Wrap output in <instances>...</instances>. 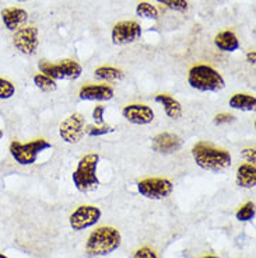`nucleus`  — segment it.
<instances>
[{"instance_id":"f257e3e1","label":"nucleus","mask_w":256,"mask_h":258,"mask_svg":"<svg viewBox=\"0 0 256 258\" xmlns=\"http://www.w3.org/2000/svg\"><path fill=\"white\" fill-rule=\"evenodd\" d=\"M192 157L199 167L211 173H223L232 164L230 152L217 148L210 142L195 143L192 148Z\"/></svg>"},{"instance_id":"f03ea898","label":"nucleus","mask_w":256,"mask_h":258,"mask_svg":"<svg viewBox=\"0 0 256 258\" xmlns=\"http://www.w3.org/2000/svg\"><path fill=\"white\" fill-rule=\"evenodd\" d=\"M122 236L118 229L101 226L91 233L86 243V252L90 257H104L121 247Z\"/></svg>"},{"instance_id":"7ed1b4c3","label":"nucleus","mask_w":256,"mask_h":258,"mask_svg":"<svg viewBox=\"0 0 256 258\" xmlns=\"http://www.w3.org/2000/svg\"><path fill=\"white\" fill-rule=\"evenodd\" d=\"M100 163V155L89 153L83 156L77 163L76 170L71 174L73 185L78 192H94L100 187V178L97 174V168Z\"/></svg>"},{"instance_id":"20e7f679","label":"nucleus","mask_w":256,"mask_h":258,"mask_svg":"<svg viewBox=\"0 0 256 258\" xmlns=\"http://www.w3.org/2000/svg\"><path fill=\"white\" fill-rule=\"evenodd\" d=\"M188 83L199 91L217 93L225 87L224 78L209 64H195L188 72Z\"/></svg>"},{"instance_id":"39448f33","label":"nucleus","mask_w":256,"mask_h":258,"mask_svg":"<svg viewBox=\"0 0 256 258\" xmlns=\"http://www.w3.org/2000/svg\"><path fill=\"white\" fill-rule=\"evenodd\" d=\"M52 149V143L48 142L46 139H34L31 142L23 143L20 141H13L10 143V155L14 159L16 163H19L20 166H31L34 164L38 156Z\"/></svg>"},{"instance_id":"423d86ee","label":"nucleus","mask_w":256,"mask_h":258,"mask_svg":"<svg viewBox=\"0 0 256 258\" xmlns=\"http://www.w3.org/2000/svg\"><path fill=\"white\" fill-rule=\"evenodd\" d=\"M38 69L42 75L56 80H77L83 73L81 64L73 59H63L58 63H52L48 60H41Z\"/></svg>"},{"instance_id":"0eeeda50","label":"nucleus","mask_w":256,"mask_h":258,"mask_svg":"<svg viewBox=\"0 0 256 258\" xmlns=\"http://www.w3.org/2000/svg\"><path fill=\"white\" fill-rule=\"evenodd\" d=\"M174 185L171 181L164 177H148L137 182V191L147 200H165L173 192Z\"/></svg>"},{"instance_id":"6e6552de","label":"nucleus","mask_w":256,"mask_h":258,"mask_svg":"<svg viewBox=\"0 0 256 258\" xmlns=\"http://www.w3.org/2000/svg\"><path fill=\"white\" fill-rule=\"evenodd\" d=\"M13 45L23 55L27 56L35 55L39 45L38 28H35L34 26L20 27L13 34Z\"/></svg>"},{"instance_id":"1a4fd4ad","label":"nucleus","mask_w":256,"mask_h":258,"mask_svg":"<svg viewBox=\"0 0 256 258\" xmlns=\"http://www.w3.org/2000/svg\"><path fill=\"white\" fill-rule=\"evenodd\" d=\"M84 129H86V119L81 114L74 112L69 115L64 121H62L59 126V136L62 141L69 145H76L84 136Z\"/></svg>"},{"instance_id":"9d476101","label":"nucleus","mask_w":256,"mask_h":258,"mask_svg":"<svg viewBox=\"0 0 256 258\" xmlns=\"http://www.w3.org/2000/svg\"><path fill=\"white\" fill-rule=\"evenodd\" d=\"M101 219L100 208L94 205H81L70 215V227L74 232H83L89 227L97 225Z\"/></svg>"},{"instance_id":"9b49d317","label":"nucleus","mask_w":256,"mask_h":258,"mask_svg":"<svg viewBox=\"0 0 256 258\" xmlns=\"http://www.w3.org/2000/svg\"><path fill=\"white\" fill-rule=\"evenodd\" d=\"M141 26L137 21H121L114 26L111 38L114 45H128L141 37Z\"/></svg>"},{"instance_id":"f8f14e48","label":"nucleus","mask_w":256,"mask_h":258,"mask_svg":"<svg viewBox=\"0 0 256 258\" xmlns=\"http://www.w3.org/2000/svg\"><path fill=\"white\" fill-rule=\"evenodd\" d=\"M122 115L133 125H148L154 121V111L146 104H128L123 107Z\"/></svg>"},{"instance_id":"ddd939ff","label":"nucleus","mask_w":256,"mask_h":258,"mask_svg":"<svg viewBox=\"0 0 256 258\" xmlns=\"http://www.w3.org/2000/svg\"><path fill=\"white\" fill-rule=\"evenodd\" d=\"M182 139L175 134H169V132H161L158 135L153 138L151 142V148L154 152L161 153V155H173L177 153L182 149Z\"/></svg>"},{"instance_id":"4468645a","label":"nucleus","mask_w":256,"mask_h":258,"mask_svg":"<svg viewBox=\"0 0 256 258\" xmlns=\"http://www.w3.org/2000/svg\"><path fill=\"white\" fill-rule=\"evenodd\" d=\"M115 96L114 89L108 84H86L78 91L83 101H109Z\"/></svg>"},{"instance_id":"2eb2a0df","label":"nucleus","mask_w":256,"mask_h":258,"mask_svg":"<svg viewBox=\"0 0 256 258\" xmlns=\"http://www.w3.org/2000/svg\"><path fill=\"white\" fill-rule=\"evenodd\" d=\"M28 13L20 7H7L2 10V20L9 31H16L26 24Z\"/></svg>"},{"instance_id":"dca6fc26","label":"nucleus","mask_w":256,"mask_h":258,"mask_svg":"<svg viewBox=\"0 0 256 258\" xmlns=\"http://www.w3.org/2000/svg\"><path fill=\"white\" fill-rule=\"evenodd\" d=\"M235 182L239 188H253L256 184V166L250 163L241 164L237 168V174H235Z\"/></svg>"},{"instance_id":"f3484780","label":"nucleus","mask_w":256,"mask_h":258,"mask_svg":"<svg viewBox=\"0 0 256 258\" xmlns=\"http://www.w3.org/2000/svg\"><path fill=\"white\" fill-rule=\"evenodd\" d=\"M214 45L221 52H235L239 49V41L234 32L230 30H224V31L218 32L214 37Z\"/></svg>"},{"instance_id":"a211bd4d","label":"nucleus","mask_w":256,"mask_h":258,"mask_svg":"<svg viewBox=\"0 0 256 258\" xmlns=\"http://www.w3.org/2000/svg\"><path fill=\"white\" fill-rule=\"evenodd\" d=\"M154 101L162 105V108L165 111L168 118L180 119L181 116H182V105L174 97L168 96V94H157V96L154 97Z\"/></svg>"},{"instance_id":"6ab92c4d","label":"nucleus","mask_w":256,"mask_h":258,"mask_svg":"<svg viewBox=\"0 0 256 258\" xmlns=\"http://www.w3.org/2000/svg\"><path fill=\"white\" fill-rule=\"evenodd\" d=\"M231 108L239 111H255L256 107V98L255 96L245 94V93H237L234 96H231L230 101Z\"/></svg>"},{"instance_id":"aec40b11","label":"nucleus","mask_w":256,"mask_h":258,"mask_svg":"<svg viewBox=\"0 0 256 258\" xmlns=\"http://www.w3.org/2000/svg\"><path fill=\"white\" fill-rule=\"evenodd\" d=\"M94 76L103 82H119L125 79V73L114 66H100L94 71Z\"/></svg>"},{"instance_id":"412c9836","label":"nucleus","mask_w":256,"mask_h":258,"mask_svg":"<svg viewBox=\"0 0 256 258\" xmlns=\"http://www.w3.org/2000/svg\"><path fill=\"white\" fill-rule=\"evenodd\" d=\"M34 84L38 87L39 90L44 91V93H52L58 89V84L53 79L48 78L46 75H42V73H38L34 76Z\"/></svg>"},{"instance_id":"4be33fe9","label":"nucleus","mask_w":256,"mask_h":258,"mask_svg":"<svg viewBox=\"0 0 256 258\" xmlns=\"http://www.w3.org/2000/svg\"><path fill=\"white\" fill-rule=\"evenodd\" d=\"M136 14L141 17V19L147 20H157L158 19V9L153 6L151 3L147 2H140L137 7H136Z\"/></svg>"},{"instance_id":"5701e85b","label":"nucleus","mask_w":256,"mask_h":258,"mask_svg":"<svg viewBox=\"0 0 256 258\" xmlns=\"http://www.w3.org/2000/svg\"><path fill=\"white\" fill-rule=\"evenodd\" d=\"M235 218L239 222H249L255 218V202H246L235 213Z\"/></svg>"},{"instance_id":"b1692460","label":"nucleus","mask_w":256,"mask_h":258,"mask_svg":"<svg viewBox=\"0 0 256 258\" xmlns=\"http://www.w3.org/2000/svg\"><path fill=\"white\" fill-rule=\"evenodd\" d=\"M84 132L91 138H97V136H104L115 132V128L111 125H87Z\"/></svg>"},{"instance_id":"393cba45","label":"nucleus","mask_w":256,"mask_h":258,"mask_svg":"<svg viewBox=\"0 0 256 258\" xmlns=\"http://www.w3.org/2000/svg\"><path fill=\"white\" fill-rule=\"evenodd\" d=\"M157 3L171 9L174 12H180V13H185L189 9L186 0H157Z\"/></svg>"},{"instance_id":"a878e982","label":"nucleus","mask_w":256,"mask_h":258,"mask_svg":"<svg viewBox=\"0 0 256 258\" xmlns=\"http://www.w3.org/2000/svg\"><path fill=\"white\" fill-rule=\"evenodd\" d=\"M16 93V87L14 84L7 80V79L0 78V100H9L12 98Z\"/></svg>"},{"instance_id":"bb28decb","label":"nucleus","mask_w":256,"mask_h":258,"mask_svg":"<svg viewBox=\"0 0 256 258\" xmlns=\"http://www.w3.org/2000/svg\"><path fill=\"white\" fill-rule=\"evenodd\" d=\"M235 121V116L231 115L228 112H221V114H217V115L214 116V119H213V122L214 125H225V123H231Z\"/></svg>"},{"instance_id":"cd10ccee","label":"nucleus","mask_w":256,"mask_h":258,"mask_svg":"<svg viewBox=\"0 0 256 258\" xmlns=\"http://www.w3.org/2000/svg\"><path fill=\"white\" fill-rule=\"evenodd\" d=\"M104 114H105V107L104 105H97L93 110V119L96 125H104Z\"/></svg>"},{"instance_id":"c85d7f7f","label":"nucleus","mask_w":256,"mask_h":258,"mask_svg":"<svg viewBox=\"0 0 256 258\" xmlns=\"http://www.w3.org/2000/svg\"><path fill=\"white\" fill-rule=\"evenodd\" d=\"M133 258H158V257H157V254H155L151 248H148V247H141V248H139V250L135 252V257Z\"/></svg>"},{"instance_id":"c756f323","label":"nucleus","mask_w":256,"mask_h":258,"mask_svg":"<svg viewBox=\"0 0 256 258\" xmlns=\"http://www.w3.org/2000/svg\"><path fill=\"white\" fill-rule=\"evenodd\" d=\"M242 157L245 160L250 163V164H255L256 163V150L253 148H246L242 150Z\"/></svg>"},{"instance_id":"7c9ffc66","label":"nucleus","mask_w":256,"mask_h":258,"mask_svg":"<svg viewBox=\"0 0 256 258\" xmlns=\"http://www.w3.org/2000/svg\"><path fill=\"white\" fill-rule=\"evenodd\" d=\"M246 60H248V63L250 64H255L256 62V52L255 51H249L246 53Z\"/></svg>"},{"instance_id":"2f4dec72","label":"nucleus","mask_w":256,"mask_h":258,"mask_svg":"<svg viewBox=\"0 0 256 258\" xmlns=\"http://www.w3.org/2000/svg\"><path fill=\"white\" fill-rule=\"evenodd\" d=\"M202 258H220V257H216V255H206V257H202Z\"/></svg>"},{"instance_id":"473e14b6","label":"nucleus","mask_w":256,"mask_h":258,"mask_svg":"<svg viewBox=\"0 0 256 258\" xmlns=\"http://www.w3.org/2000/svg\"><path fill=\"white\" fill-rule=\"evenodd\" d=\"M0 258H9V257H6L5 254H2V252H0Z\"/></svg>"},{"instance_id":"72a5a7b5","label":"nucleus","mask_w":256,"mask_h":258,"mask_svg":"<svg viewBox=\"0 0 256 258\" xmlns=\"http://www.w3.org/2000/svg\"><path fill=\"white\" fill-rule=\"evenodd\" d=\"M2 138H3V131L0 129V139H2Z\"/></svg>"},{"instance_id":"f704fd0d","label":"nucleus","mask_w":256,"mask_h":258,"mask_svg":"<svg viewBox=\"0 0 256 258\" xmlns=\"http://www.w3.org/2000/svg\"><path fill=\"white\" fill-rule=\"evenodd\" d=\"M17 2H27V0H17Z\"/></svg>"}]
</instances>
